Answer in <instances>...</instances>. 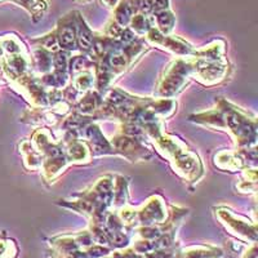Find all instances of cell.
Here are the masks:
<instances>
[{"mask_svg":"<svg viewBox=\"0 0 258 258\" xmlns=\"http://www.w3.org/2000/svg\"><path fill=\"white\" fill-rule=\"evenodd\" d=\"M216 253H220V252H218L217 249L212 250V252H209L208 249L202 250V252H197V249H195L190 253H186L185 257H187V258H213L214 255H216Z\"/></svg>","mask_w":258,"mask_h":258,"instance_id":"obj_3","label":"cell"},{"mask_svg":"<svg viewBox=\"0 0 258 258\" xmlns=\"http://www.w3.org/2000/svg\"><path fill=\"white\" fill-rule=\"evenodd\" d=\"M154 21H155V27L164 35H169L174 25H176V16L170 9H164L160 12H156L153 15Z\"/></svg>","mask_w":258,"mask_h":258,"instance_id":"obj_2","label":"cell"},{"mask_svg":"<svg viewBox=\"0 0 258 258\" xmlns=\"http://www.w3.org/2000/svg\"><path fill=\"white\" fill-rule=\"evenodd\" d=\"M57 45L59 50H74L78 48L77 40V12L70 13L59 20L57 29L54 30Z\"/></svg>","mask_w":258,"mask_h":258,"instance_id":"obj_1","label":"cell"},{"mask_svg":"<svg viewBox=\"0 0 258 258\" xmlns=\"http://www.w3.org/2000/svg\"><path fill=\"white\" fill-rule=\"evenodd\" d=\"M119 2H120V0H101V3H102L103 6L109 7V8H112V9L119 4Z\"/></svg>","mask_w":258,"mask_h":258,"instance_id":"obj_4","label":"cell"}]
</instances>
